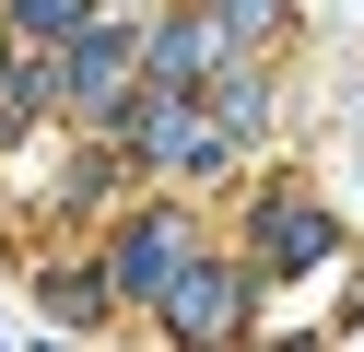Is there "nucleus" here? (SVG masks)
Instances as JSON below:
<instances>
[{"mask_svg":"<svg viewBox=\"0 0 364 352\" xmlns=\"http://www.w3.org/2000/svg\"><path fill=\"white\" fill-rule=\"evenodd\" d=\"M223 141H235L223 117H200L188 94H165V82H153V106H141V153H153V164H176V176H212V164H223Z\"/></svg>","mask_w":364,"mask_h":352,"instance_id":"f257e3e1","label":"nucleus"},{"mask_svg":"<svg viewBox=\"0 0 364 352\" xmlns=\"http://www.w3.org/2000/svg\"><path fill=\"white\" fill-rule=\"evenodd\" d=\"M188 247H200V235L176 223V211H153V223H129V235H118V294H165V282L188 270Z\"/></svg>","mask_w":364,"mask_h":352,"instance_id":"f03ea898","label":"nucleus"},{"mask_svg":"<svg viewBox=\"0 0 364 352\" xmlns=\"http://www.w3.org/2000/svg\"><path fill=\"white\" fill-rule=\"evenodd\" d=\"M141 59H153V82H165V94H188V82H200V70H212V59H223V12H176V23H165V36H153V47H141Z\"/></svg>","mask_w":364,"mask_h":352,"instance_id":"7ed1b4c3","label":"nucleus"},{"mask_svg":"<svg viewBox=\"0 0 364 352\" xmlns=\"http://www.w3.org/2000/svg\"><path fill=\"white\" fill-rule=\"evenodd\" d=\"M235 294H247L235 270H212V258H188V270L165 282V317H176V329H200V341H212V329L235 317Z\"/></svg>","mask_w":364,"mask_h":352,"instance_id":"20e7f679","label":"nucleus"},{"mask_svg":"<svg viewBox=\"0 0 364 352\" xmlns=\"http://www.w3.org/2000/svg\"><path fill=\"white\" fill-rule=\"evenodd\" d=\"M118 70H129V36H118V23H82V36H71V94H82V106H106Z\"/></svg>","mask_w":364,"mask_h":352,"instance_id":"39448f33","label":"nucleus"},{"mask_svg":"<svg viewBox=\"0 0 364 352\" xmlns=\"http://www.w3.org/2000/svg\"><path fill=\"white\" fill-rule=\"evenodd\" d=\"M317 258H329V211L270 200V270H317Z\"/></svg>","mask_w":364,"mask_h":352,"instance_id":"423d86ee","label":"nucleus"},{"mask_svg":"<svg viewBox=\"0 0 364 352\" xmlns=\"http://www.w3.org/2000/svg\"><path fill=\"white\" fill-rule=\"evenodd\" d=\"M36 294H48V317H95V305H106V282H95V270H48Z\"/></svg>","mask_w":364,"mask_h":352,"instance_id":"0eeeda50","label":"nucleus"},{"mask_svg":"<svg viewBox=\"0 0 364 352\" xmlns=\"http://www.w3.org/2000/svg\"><path fill=\"white\" fill-rule=\"evenodd\" d=\"M212 12H223V23H270V0H212Z\"/></svg>","mask_w":364,"mask_h":352,"instance_id":"6e6552de","label":"nucleus"}]
</instances>
